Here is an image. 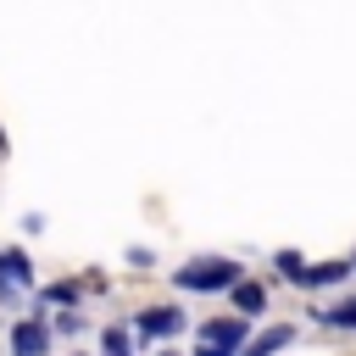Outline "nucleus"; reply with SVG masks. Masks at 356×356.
Returning <instances> with one entry per match:
<instances>
[{
  "label": "nucleus",
  "mask_w": 356,
  "mask_h": 356,
  "mask_svg": "<svg viewBox=\"0 0 356 356\" xmlns=\"http://www.w3.org/2000/svg\"><path fill=\"white\" fill-rule=\"evenodd\" d=\"M28 284H33V261H28L17 245H11V250H0V300H6V306H17Z\"/></svg>",
  "instance_id": "3"
},
{
  "label": "nucleus",
  "mask_w": 356,
  "mask_h": 356,
  "mask_svg": "<svg viewBox=\"0 0 356 356\" xmlns=\"http://www.w3.org/2000/svg\"><path fill=\"white\" fill-rule=\"evenodd\" d=\"M289 339H295V328H289V323H278V328H267V334L245 339V350H239V356H273V350H284Z\"/></svg>",
  "instance_id": "7"
},
{
  "label": "nucleus",
  "mask_w": 356,
  "mask_h": 356,
  "mask_svg": "<svg viewBox=\"0 0 356 356\" xmlns=\"http://www.w3.org/2000/svg\"><path fill=\"white\" fill-rule=\"evenodd\" d=\"M245 334H250L245 317H217V323L200 328V345L217 350V356H239V350H245Z\"/></svg>",
  "instance_id": "2"
},
{
  "label": "nucleus",
  "mask_w": 356,
  "mask_h": 356,
  "mask_svg": "<svg viewBox=\"0 0 356 356\" xmlns=\"http://www.w3.org/2000/svg\"><path fill=\"white\" fill-rule=\"evenodd\" d=\"M11 356H50V323L44 317L11 323Z\"/></svg>",
  "instance_id": "4"
},
{
  "label": "nucleus",
  "mask_w": 356,
  "mask_h": 356,
  "mask_svg": "<svg viewBox=\"0 0 356 356\" xmlns=\"http://www.w3.org/2000/svg\"><path fill=\"white\" fill-rule=\"evenodd\" d=\"M328 328H356V300H339V306H328V312H317Z\"/></svg>",
  "instance_id": "9"
},
{
  "label": "nucleus",
  "mask_w": 356,
  "mask_h": 356,
  "mask_svg": "<svg viewBox=\"0 0 356 356\" xmlns=\"http://www.w3.org/2000/svg\"><path fill=\"white\" fill-rule=\"evenodd\" d=\"M44 300H56V306H72V300H78V284H56V289H44Z\"/></svg>",
  "instance_id": "12"
},
{
  "label": "nucleus",
  "mask_w": 356,
  "mask_h": 356,
  "mask_svg": "<svg viewBox=\"0 0 356 356\" xmlns=\"http://www.w3.org/2000/svg\"><path fill=\"white\" fill-rule=\"evenodd\" d=\"M234 306H239V317L250 323V317H256V312L267 306V289H261V284H245V278H239V284H234Z\"/></svg>",
  "instance_id": "8"
},
{
  "label": "nucleus",
  "mask_w": 356,
  "mask_h": 356,
  "mask_svg": "<svg viewBox=\"0 0 356 356\" xmlns=\"http://www.w3.org/2000/svg\"><path fill=\"white\" fill-rule=\"evenodd\" d=\"M339 278H350V261H317V267H300V278H295V284L323 289V284H339Z\"/></svg>",
  "instance_id": "6"
},
{
  "label": "nucleus",
  "mask_w": 356,
  "mask_h": 356,
  "mask_svg": "<svg viewBox=\"0 0 356 356\" xmlns=\"http://www.w3.org/2000/svg\"><path fill=\"white\" fill-rule=\"evenodd\" d=\"M172 284H178V289H234V284H239V267H234V261H222V256H206V261L178 267V273H172Z\"/></svg>",
  "instance_id": "1"
},
{
  "label": "nucleus",
  "mask_w": 356,
  "mask_h": 356,
  "mask_svg": "<svg viewBox=\"0 0 356 356\" xmlns=\"http://www.w3.org/2000/svg\"><path fill=\"white\" fill-rule=\"evenodd\" d=\"M300 267H306V261H300L295 250H278V273H284V278H300Z\"/></svg>",
  "instance_id": "11"
},
{
  "label": "nucleus",
  "mask_w": 356,
  "mask_h": 356,
  "mask_svg": "<svg viewBox=\"0 0 356 356\" xmlns=\"http://www.w3.org/2000/svg\"><path fill=\"white\" fill-rule=\"evenodd\" d=\"M161 356H178V350H161Z\"/></svg>",
  "instance_id": "13"
},
{
  "label": "nucleus",
  "mask_w": 356,
  "mask_h": 356,
  "mask_svg": "<svg viewBox=\"0 0 356 356\" xmlns=\"http://www.w3.org/2000/svg\"><path fill=\"white\" fill-rule=\"evenodd\" d=\"M100 350L106 356H128V328H106L100 334Z\"/></svg>",
  "instance_id": "10"
},
{
  "label": "nucleus",
  "mask_w": 356,
  "mask_h": 356,
  "mask_svg": "<svg viewBox=\"0 0 356 356\" xmlns=\"http://www.w3.org/2000/svg\"><path fill=\"white\" fill-rule=\"evenodd\" d=\"M350 273H356V261H350Z\"/></svg>",
  "instance_id": "14"
},
{
  "label": "nucleus",
  "mask_w": 356,
  "mask_h": 356,
  "mask_svg": "<svg viewBox=\"0 0 356 356\" xmlns=\"http://www.w3.org/2000/svg\"><path fill=\"white\" fill-rule=\"evenodd\" d=\"M134 328H139L145 339H172V334L184 328V312H178V306H150V312L134 317Z\"/></svg>",
  "instance_id": "5"
}]
</instances>
